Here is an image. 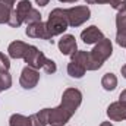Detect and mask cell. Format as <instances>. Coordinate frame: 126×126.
<instances>
[{"label": "cell", "mask_w": 126, "mask_h": 126, "mask_svg": "<svg viewBox=\"0 0 126 126\" xmlns=\"http://www.w3.org/2000/svg\"><path fill=\"white\" fill-rule=\"evenodd\" d=\"M40 81V72L37 69H34L31 66H27L22 69V73H21V78H19V84L22 88L25 90H31L34 88Z\"/></svg>", "instance_id": "8992f818"}, {"label": "cell", "mask_w": 126, "mask_h": 126, "mask_svg": "<svg viewBox=\"0 0 126 126\" xmlns=\"http://www.w3.org/2000/svg\"><path fill=\"white\" fill-rule=\"evenodd\" d=\"M12 10H13V6L7 4L4 1H0V24H7L9 22Z\"/></svg>", "instance_id": "d6986e66"}, {"label": "cell", "mask_w": 126, "mask_h": 126, "mask_svg": "<svg viewBox=\"0 0 126 126\" xmlns=\"http://www.w3.org/2000/svg\"><path fill=\"white\" fill-rule=\"evenodd\" d=\"M104 38V34L100 31L95 25H91L88 28H85L84 31L81 32V40L85 44H97Z\"/></svg>", "instance_id": "8fae6325"}, {"label": "cell", "mask_w": 126, "mask_h": 126, "mask_svg": "<svg viewBox=\"0 0 126 126\" xmlns=\"http://www.w3.org/2000/svg\"><path fill=\"white\" fill-rule=\"evenodd\" d=\"M27 35L31 37V38H41V40H48L51 41L50 35H48V31H47V25L46 22H34V24H30L28 28H27Z\"/></svg>", "instance_id": "52a82bcc"}, {"label": "cell", "mask_w": 126, "mask_h": 126, "mask_svg": "<svg viewBox=\"0 0 126 126\" xmlns=\"http://www.w3.org/2000/svg\"><path fill=\"white\" fill-rule=\"evenodd\" d=\"M12 87V76L9 72H0V93Z\"/></svg>", "instance_id": "ffe728a7"}, {"label": "cell", "mask_w": 126, "mask_h": 126, "mask_svg": "<svg viewBox=\"0 0 126 126\" xmlns=\"http://www.w3.org/2000/svg\"><path fill=\"white\" fill-rule=\"evenodd\" d=\"M28 47H30V44H27L24 41H13L9 44L7 51H9V56L13 59H24L28 51Z\"/></svg>", "instance_id": "4fadbf2b"}, {"label": "cell", "mask_w": 126, "mask_h": 126, "mask_svg": "<svg viewBox=\"0 0 126 126\" xmlns=\"http://www.w3.org/2000/svg\"><path fill=\"white\" fill-rule=\"evenodd\" d=\"M10 27H13V28H18V27H21L24 22L21 21V18H19V15L16 13V10L13 9L12 10V13H10V18H9V22H7Z\"/></svg>", "instance_id": "7402d4cb"}, {"label": "cell", "mask_w": 126, "mask_h": 126, "mask_svg": "<svg viewBox=\"0 0 126 126\" xmlns=\"http://www.w3.org/2000/svg\"><path fill=\"white\" fill-rule=\"evenodd\" d=\"M100 126H113V125H111V122H103Z\"/></svg>", "instance_id": "4dcf8cb0"}, {"label": "cell", "mask_w": 126, "mask_h": 126, "mask_svg": "<svg viewBox=\"0 0 126 126\" xmlns=\"http://www.w3.org/2000/svg\"><path fill=\"white\" fill-rule=\"evenodd\" d=\"M32 6H31V1L30 0H21L19 3H18V6H16V13L19 15V18H21V21L25 24V21H27V16H28V13L31 12Z\"/></svg>", "instance_id": "2e32d148"}, {"label": "cell", "mask_w": 126, "mask_h": 126, "mask_svg": "<svg viewBox=\"0 0 126 126\" xmlns=\"http://www.w3.org/2000/svg\"><path fill=\"white\" fill-rule=\"evenodd\" d=\"M47 25V31L50 38L56 37V35H60L67 30L69 27V21H67V15H66V9H53L50 12V16H48V21L46 22Z\"/></svg>", "instance_id": "3957f363"}, {"label": "cell", "mask_w": 126, "mask_h": 126, "mask_svg": "<svg viewBox=\"0 0 126 126\" xmlns=\"http://www.w3.org/2000/svg\"><path fill=\"white\" fill-rule=\"evenodd\" d=\"M35 1H37V4H40V6H46V4H48L50 0H35Z\"/></svg>", "instance_id": "4316f807"}, {"label": "cell", "mask_w": 126, "mask_h": 126, "mask_svg": "<svg viewBox=\"0 0 126 126\" xmlns=\"http://www.w3.org/2000/svg\"><path fill=\"white\" fill-rule=\"evenodd\" d=\"M119 101H125L126 103V90H123V91L120 93V95H119Z\"/></svg>", "instance_id": "484cf974"}, {"label": "cell", "mask_w": 126, "mask_h": 126, "mask_svg": "<svg viewBox=\"0 0 126 126\" xmlns=\"http://www.w3.org/2000/svg\"><path fill=\"white\" fill-rule=\"evenodd\" d=\"M66 15H67V21H69V27H79L84 22H87L90 19V7L88 6H75L70 9H66Z\"/></svg>", "instance_id": "5b68a950"}, {"label": "cell", "mask_w": 126, "mask_h": 126, "mask_svg": "<svg viewBox=\"0 0 126 126\" xmlns=\"http://www.w3.org/2000/svg\"><path fill=\"white\" fill-rule=\"evenodd\" d=\"M82 103V94L76 88H67L62 97V103L56 109H50L48 111V125L63 126L69 122V119L75 114L76 109Z\"/></svg>", "instance_id": "6da1fadb"}, {"label": "cell", "mask_w": 126, "mask_h": 126, "mask_svg": "<svg viewBox=\"0 0 126 126\" xmlns=\"http://www.w3.org/2000/svg\"><path fill=\"white\" fill-rule=\"evenodd\" d=\"M59 50L60 53L64 56H72L75 51H78V46H76V40L73 35L67 34V35H63L62 38L59 40Z\"/></svg>", "instance_id": "9c48e42d"}, {"label": "cell", "mask_w": 126, "mask_h": 126, "mask_svg": "<svg viewBox=\"0 0 126 126\" xmlns=\"http://www.w3.org/2000/svg\"><path fill=\"white\" fill-rule=\"evenodd\" d=\"M85 72H87V69H85L81 63L70 60V63L67 64V73H69L72 78L79 79V78H82V76L85 75Z\"/></svg>", "instance_id": "9a60e30c"}, {"label": "cell", "mask_w": 126, "mask_h": 126, "mask_svg": "<svg viewBox=\"0 0 126 126\" xmlns=\"http://www.w3.org/2000/svg\"><path fill=\"white\" fill-rule=\"evenodd\" d=\"M0 1H4V3H7V4H10V6H13L16 0H0Z\"/></svg>", "instance_id": "83f0119b"}, {"label": "cell", "mask_w": 126, "mask_h": 126, "mask_svg": "<svg viewBox=\"0 0 126 126\" xmlns=\"http://www.w3.org/2000/svg\"><path fill=\"white\" fill-rule=\"evenodd\" d=\"M9 67H10L9 57L4 53H0V72H9Z\"/></svg>", "instance_id": "603a6c76"}, {"label": "cell", "mask_w": 126, "mask_h": 126, "mask_svg": "<svg viewBox=\"0 0 126 126\" xmlns=\"http://www.w3.org/2000/svg\"><path fill=\"white\" fill-rule=\"evenodd\" d=\"M101 85L106 91H113L117 87V78L114 73H106L101 79Z\"/></svg>", "instance_id": "e0dca14e"}, {"label": "cell", "mask_w": 126, "mask_h": 126, "mask_svg": "<svg viewBox=\"0 0 126 126\" xmlns=\"http://www.w3.org/2000/svg\"><path fill=\"white\" fill-rule=\"evenodd\" d=\"M111 53H113V46H111V41L109 38H103L100 43L95 44V47L90 51L91 59L98 66V69L103 66V63L111 56Z\"/></svg>", "instance_id": "277c9868"}, {"label": "cell", "mask_w": 126, "mask_h": 126, "mask_svg": "<svg viewBox=\"0 0 126 126\" xmlns=\"http://www.w3.org/2000/svg\"><path fill=\"white\" fill-rule=\"evenodd\" d=\"M116 27H117V34H116V41L120 47H126V10L119 12L116 16Z\"/></svg>", "instance_id": "30bf717a"}, {"label": "cell", "mask_w": 126, "mask_h": 126, "mask_svg": "<svg viewBox=\"0 0 126 126\" xmlns=\"http://www.w3.org/2000/svg\"><path fill=\"white\" fill-rule=\"evenodd\" d=\"M24 60L28 63V66H31V67L37 69V70L43 69L47 73H54L57 70L56 63L53 62V60H50V59H47L43 54V51H40L35 46H30L28 47V51H27Z\"/></svg>", "instance_id": "7a4b0ae2"}, {"label": "cell", "mask_w": 126, "mask_h": 126, "mask_svg": "<svg viewBox=\"0 0 126 126\" xmlns=\"http://www.w3.org/2000/svg\"><path fill=\"white\" fill-rule=\"evenodd\" d=\"M34 22H41V15H40V12L37 10V9H34L32 7L31 12L28 13V16H27V21H25V24H34Z\"/></svg>", "instance_id": "44dd1931"}, {"label": "cell", "mask_w": 126, "mask_h": 126, "mask_svg": "<svg viewBox=\"0 0 126 126\" xmlns=\"http://www.w3.org/2000/svg\"><path fill=\"white\" fill-rule=\"evenodd\" d=\"M109 4H110L113 9H116L117 12L126 10V0H110Z\"/></svg>", "instance_id": "cb8c5ba5"}, {"label": "cell", "mask_w": 126, "mask_h": 126, "mask_svg": "<svg viewBox=\"0 0 126 126\" xmlns=\"http://www.w3.org/2000/svg\"><path fill=\"white\" fill-rule=\"evenodd\" d=\"M72 60L81 63L87 70H97V69H98V66H97V64L93 62V59H91V54H90L88 51H84V50L75 51V53L72 54Z\"/></svg>", "instance_id": "7c38bea8"}, {"label": "cell", "mask_w": 126, "mask_h": 126, "mask_svg": "<svg viewBox=\"0 0 126 126\" xmlns=\"http://www.w3.org/2000/svg\"><path fill=\"white\" fill-rule=\"evenodd\" d=\"M88 4H95V3H98V4H101V3H109L110 0H85Z\"/></svg>", "instance_id": "d4e9b609"}, {"label": "cell", "mask_w": 126, "mask_h": 126, "mask_svg": "<svg viewBox=\"0 0 126 126\" xmlns=\"http://www.w3.org/2000/svg\"><path fill=\"white\" fill-rule=\"evenodd\" d=\"M9 125L10 126H34L30 117L22 116V114H12L9 119Z\"/></svg>", "instance_id": "ac0fdd59"}, {"label": "cell", "mask_w": 126, "mask_h": 126, "mask_svg": "<svg viewBox=\"0 0 126 126\" xmlns=\"http://www.w3.org/2000/svg\"><path fill=\"white\" fill-rule=\"evenodd\" d=\"M122 75H123V78H126V64L122 66Z\"/></svg>", "instance_id": "f1b7e54d"}, {"label": "cell", "mask_w": 126, "mask_h": 126, "mask_svg": "<svg viewBox=\"0 0 126 126\" xmlns=\"http://www.w3.org/2000/svg\"><path fill=\"white\" fill-rule=\"evenodd\" d=\"M59 1H62V3H75L78 0H59Z\"/></svg>", "instance_id": "f546056e"}, {"label": "cell", "mask_w": 126, "mask_h": 126, "mask_svg": "<svg viewBox=\"0 0 126 126\" xmlns=\"http://www.w3.org/2000/svg\"><path fill=\"white\" fill-rule=\"evenodd\" d=\"M48 111H50V109H43V110H40L38 113L31 114L30 119H31L32 125L34 126H46V125H48Z\"/></svg>", "instance_id": "5bb4252c"}, {"label": "cell", "mask_w": 126, "mask_h": 126, "mask_svg": "<svg viewBox=\"0 0 126 126\" xmlns=\"http://www.w3.org/2000/svg\"><path fill=\"white\" fill-rule=\"evenodd\" d=\"M107 116L110 117V120L119 122V120H125L126 119V103L125 101H116L111 103L107 109Z\"/></svg>", "instance_id": "ba28073f"}]
</instances>
